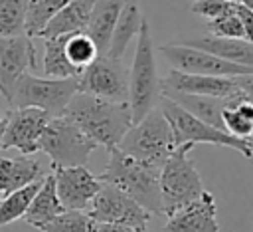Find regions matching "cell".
<instances>
[{"instance_id": "11", "label": "cell", "mask_w": 253, "mask_h": 232, "mask_svg": "<svg viewBox=\"0 0 253 232\" xmlns=\"http://www.w3.org/2000/svg\"><path fill=\"white\" fill-rule=\"evenodd\" d=\"M160 56L172 65V69L184 71V73H198V75H215V77H237L253 73V67L239 65L225 61L213 54H208L204 50L178 46L174 42H168L158 48Z\"/></svg>"}, {"instance_id": "24", "label": "cell", "mask_w": 253, "mask_h": 232, "mask_svg": "<svg viewBox=\"0 0 253 232\" xmlns=\"http://www.w3.org/2000/svg\"><path fill=\"white\" fill-rule=\"evenodd\" d=\"M65 208L61 206L59 198H57V192H55V180H53V174L51 171L45 173V176L42 178V184L38 188V192L34 194L26 214L22 216L24 222H28L30 226L34 228H40L42 224L53 220L57 214H61Z\"/></svg>"}, {"instance_id": "37", "label": "cell", "mask_w": 253, "mask_h": 232, "mask_svg": "<svg viewBox=\"0 0 253 232\" xmlns=\"http://www.w3.org/2000/svg\"><path fill=\"white\" fill-rule=\"evenodd\" d=\"M4 127H6V119L0 117V149H2V137H4Z\"/></svg>"}, {"instance_id": "38", "label": "cell", "mask_w": 253, "mask_h": 232, "mask_svg": "<svg viewBox=\"0 0 253 232\" xmlns=\"http://www.w3.org/2000/svg\"><path fill=\"white\" fill-rule=\"evenodd\" d=\"M2 196H4V194H2V192H0V198H2Z\"/></svg>"}, {"instance_id": "9", "label": "cell", "mask_w": 253, "mask_h": 232, "mask_svg": "<svg viewBox=\"0 0 253 232\" xmlns=\"http://www.w3.org/2000/svg\"><path fill=\"white\" fill-rule=\"evenodd\" d=\"M77 91L109 101L128 103V69L123 59L97 56L79 73Z\"/></svg>"}, {"instance_id": "1", "label": "cell", "mask_w": 253, "mask_h": 232, "mask_svg": "<svg viewBox=\"0 0 253 232\" xmlns=\"http://www.w3.org/2000/svg\"><path fill=\"white\" fill-rule=\"evenodd\" d=\"M63 115L69 117L91 141L103 145L107 151L119 147L121 139L132 125L128 103L109 101L87 93H75Z\"/></svg>"}, {"instance_id": "30", "label": "cell", "mask_w": 253, "mask_h": 232, "mask_svg": "<svg viewBox=\"0 0 253 232\" xmlns=\"http://www.w3.org/2000/svg\"><path fill=\"white\" fill-rule=\"evenodd\" d=\"M65 54L71 65H75L79 71H83V67H87L99 56L93 40L85 32H77L65 38Z\"/></svg>"}, {"instance_id": "14", "label": "cell", "mask_w": 253, "mask_h": 232, "mask_svg": "<svg viewBox=\"0 0 253 232\" xmlns=\"http://www.w3.org/2000/svg\"><path fill=\"white\" fill-rule=\"evenodd\" d=\"M38 69V52L34 38L22 36H0V93L10 95L14 81L26 73Z\"/></svg>"}, {"instance_id": "32", "label": "cell", "mask_w": 253, "mask_h": 232, "mask_svg": "<svg viewBox=\"0 0 253 232\" xmlns=\"http://www.w3.org/2000/svg\"><path fill=\"white\" fill-rule=\"evenodd\" d=\"M235 8H237V2L233 0H194L190 6L192 14L204 20H213V18L231 14L235 12Z\"/></svg>"}, {"instance_id": "23", "label": "cell", "mask_w": 253, "mask_h": 232, "mask_svg": "<svg viewBox=\"0 0 253 232\" xmlns=\"http://www.w3.org/2000/svg\"><path fill=\"white\" fill-rule=\"evenodd\" d=\"M162 95L172 99L174 103H178L182 109H186L190 115L198 117L200 121H204V123H208L215 129H223L221 109L225 105V97L190 95V93H180V91H170V89H162Z\"/></svg>"}, {"instance_id": "19", "label": "cell", "mask_w": 253, "mask_h": 232, "mask_svg": "<svg viewBox=\"0 0 253 232\" xmlns=\"http://www.w3.org/2000/svg\"><path fill=\"white\" fill-rule=\"evenodd\" d=\"M125 2L126 0H95L93 2L91 14L85 26V34L93 40L99 56H105L109 50L111 34Z\"/></svg>"}, {"instance_id": "29", "label": "cell", "mask_w": 253, "mask_h": 232, "mask_svg": "<svg viewBox=\"0 0 253 232\" xmlns=\"http://www.w3.org/2000/svg\"><path fill=\"white\" fill-rule=\"evenodd\" d=\"M30 0H0V36H22Z\"/></svg>"}, {"instance_id": "5", "label": "cell", "mask_w": 253, "mask_h": 232, "mask_svg": "<svg viewBox=\"0 0 253 232\" xmlns=\"http://www.w3.org/2000/svg\"><path fill=\"white\" fill-rule=\"evenodd\" d=\"M119 149L125 155L148 167L162 169L166 159L176 149V143H174L170 123L166 121L160 107H154L138 123H132L130 129L121 139Z\"/></svg>"}, {"instance_id": "21", "label": "cell", "mask_w": 253, "mask_h": 232, "mask_svg": "<svg viewBox=\"0 0 253 232\" xmlns=\"http://www.w3.org/2000/svg\"><path fill=\"white\" fill-rule=\"evenodd\" d=\"M144 16L140 12V6L136 0H126L121 8V14L115 22L113 34H111V42H109V50L105 56L115 58V59H123L128 44L138 36L140 24H142Z\"/></svg>"}, {"instance_id": "17", "label": "cell", "mask_w": 253, "mask_h": 232, "mask_svg": "<svg viewBox=\"0 0 253 232\" xmlns=\"http://www.w3.org/2000/svg\"><path fill=\"white\" fill-rule=\"evenodd\" d=\"M174 44L204 50V52L213 54V56H217L225 61L253 67V44L243 40V38H217V36L208 34V36H200V38L174 40Z\"/></svg>"}, {"instance_id": "6", "label": "cell", "mask_w": 253, "mask_h": 232, "mask_svg": "<svg viewBox=\"0 0 253 232\" xmlns=\"http://www.w3.org/2000/svg\"><path fill=\"white\" fill-rule=\"evenodd\" d=\"M77 93V77L53 79V77H38L30 71L22 73L6 97L10 109L20 107H36L45 111L49 117L63 115V109Z\"/></svg>"}, {"instance_id": "8", "label": "cell", "mask_w": 253, "mask_h": 232, "mask_svg": "<svg viewBox=\"0 0 253 232\" xmlns=\"http://www.w3.org/2000/svg\"><path fill=\"white\" fill-rule=\"evenodd\" d=\"M97 143L91 141L69 117H51L40 137V151L49 157L51 169L85 167Z\"/></svg>"}, {"instance_id": "34", "label": "cell", "mask_w": 253, "mask_h": 232, "mask_svg": "<svg viewBox=\"0 0 253 232\" xmlns=\"http://www.w3.org/2000/svg\"><path fill=\"white\" fill-rule=\"evenodd\" d=\"M233 81H235V87L253 103V73L237 75V77H233Z\"/></svg>"}, {"instance_id": "7", "label": "cell", "mask_w": 253, "mask_h": 232, "mask_svg": "<svg viewBox=\"0 0 253 232\" xmlns=\"http://www.w3.org/2000/svg\"><path fill=\"white\" fill-rule=\"evenodd\" d=\"M160 111L164 113L166 121L170 123L172 135H174V143L176 147L180 145H198V143H208V145H215V147H227L233 149L237 153H241L245 159L253 157V143L245 141V139H237L233 135H229L223 129H215L204 121H200L198 117L190 115L186 109H182L178 103H174L168 97H160L158 101Z\"/></svg>"}, {"instance_id": "12", "label": "cell", "mask_w": 253, "mask_h": 232, "mask_svg": "<svg viewBox=\"0 0 253 232\" xmlns=\"http://www.w3.org/2000/svg\"><path fill=\"white\" fill-rule=\"evenodd\" d=\"M51 117L36 107L10 109L6 117L2 149H16L22 155H34L40 151V137Z\"/></svg>"}, {"instance_id": "20", "label": "cell", "mask_w": 253, "mask_h": 232, "mask_svg": "<svg viewBox=\"0 0 253 232\" xmlns=\"http://www.w3.org/2000/svg\"><path fill=\"white\" fill-rule=\"evenodd\" d=\"M95 0H71L65 4L40 32L38 38H59V36H71L77 32H85L91 8Z\"/></svg>"}, {"instance_id": "28", "label": "cell", "mask_w": 253, "mask_h": 232, "mask_svg": "<svg viewBox=\"0 0 253 232\" xmlns=\"http://www.w3.org/2000/svg\"><path fill=\"white\" fill-rule=\"evenodd\" d=\"M99 222H95L87 210H63L53 220L42 224L40 232H97Z\"/></svg>"}, {"instance_id": "13", "label": "cell", "mask_w": 253, "mask_h": 232, "mask_svg": "<svg viewBox=\"0 0 253 232\" xmlns=\"http://www.w3.org/2000/svg\"><path fill=\"white\" fill-rule=\"evenodd\" d=\"M55 180V192L65 210H87L93 196L101 188L99 176L87 167H61L51 169Z\"/></svg>"}, {"instance_id": "26", "label": "cell", "mask_w": 253, "mask_h": 232, "mask_svg": "<svg viewBox=\"0 0 253 232\" xmlns=\"http://www.w3.org/2000/svg\"><path fill=\"white\" fill-rule=\"evenodd\" d=\"M40 184H42V180L26 184V186L16 188V190H12L0 198V226L16 222L26 214V210H28L34 194L38 192Z\"/></svg>"}, {"instance_id": "39", "label": "cell", "mask_w": 253, "mask_h": 232, "mask_svg": "<svg viewBox=\"0 0 253 232\" xmlns=\"http://www.w3.org/2000/svg\"><path fill=\"white\" fill-rule=\"evenodd\" d=\"M233 2H235V0H233Z\"/></svg>"}, {"instance_id": "22", "label": "cell", "mask_w": 253, "mask_h": 232, "mask_svg": "<svg viewBox=\"0 0 253 232\" xmlns=\"http://www.w3.org/2000/svg\"><path fill=\"white\" fill-rule=\"evenodd\" d=\"M223 129L237 137L253 143V103L235 89L231 95L225 97V105L221 109Z\"/></svg>"}, {"instance_id": "31", "label": "cell", "mask_w": 253, "mask_h": 232, "mask_svg": "<svg viewBox=\"0 0 253 232\" xmlns=\"http://www.w3.org/2000/svg\"><path fill=\"white\" fill-rule=\"evenodd\" d=\"M206 30L210 32V36H217V38H243V28L237 16V8L231 14L206 20Z\"/></svg>"}, {"instance_id": "36", "label": "cell", "mask_w": 253, "mask_h": 232, "mask_svg": "<svg viewBox=\"0 0 253 232\" xmlns=\"http://www.w3.org/2000/svg\"><path fill=\"white\" fill-rule=\"evenodd\" d=\"M235 2L241 4V6H245V8H249L253 12V0H235Z\"/></svg>"}, {"instance_id": "25", "label": "cell", "mask_w": 253, "mask_h": 232, "mask_svg": "<svg viewBox=\"0 0 253 232\" xmlns=\"http://www.w3.org/2000/svg\"><path fill=\"white\" fill-rule=\"evenodd\" d=\"M65 38H45L43 40V77H53V79H67V77H79V69L71 65L65 54Z\"/></svg>"}, {"instance_id": "35", "label": "cell", "mask_w": 253, "mask_h": 232, "mask_svg": "<svg viewBox=\"0 0 253 232\" xmlns=\"http://www.w3.org/2000/svg\"><path fill=\"white\" fill-rule=\"evenodd\" d=\"M97 232H140V230H134L125 224H99Z\"/></svg>"}, {"instance_id": "4", "label": "cell", "mask_w": 253, "mask_h": 232, "mask_svg": "<svg viewBox=\"0 0 253 232\" xmlns=\"http://www.w3.org/2000/svg\"><path fill=\"white\" fill-rule=\"evenodd\" d=\"M194 145L186 143L172 151L166 163L160 169L158 184H160V202L162 214L172 216L176 210L194 202L204 194V180L190 159V151Z\"/></svg>"}, {"instance_id": "33", "label": "cell", "mask_w": 253, "mask_h": 232, "mask_svg": "<svg viewBox=\"0 0 253 232\" xmlns=\"http://www.w3.org/2000/svg\"><path fill=\"white\" fill-rule=\"evenodd\" d=\"M237 16H239V22L243 28V40L253 44V12L249 8L237 4Z\"/></svg>"}, {"instance_id": "10", "label": "cell", "mask_w": 253, "mask_h": 232, "mask_svg": "<svg viewBox=\"0 0 253 232\" xmlns=\"http://www.w3.org/2000/svg\"><path fill=\"white\" fill-rule=\"evenodd\" d=\"M87 214L99 224H125L140 232H146L148 220L152 216L126 192L107 182H103L93 196L91 204L87 206Z\"/></svg>"}, {"instance_id": "27", "label": "cell", "mask_w": 253, "mask_h": 232, "mask_svg": "<svg viewBox=\"0 0 253 232\" xmlns=\"http://www.w3.org/2000/svg\"><path fill=\"white\" fill-rule=\"evenodd\" d=\"M71 0H30L26 12V26L24 32L30 38H38L45 24Z\"/></svg>"}, {"instance_id": "3", "label": "cell", "mask_w": 253, "mask_h": 232, "mask_svg": "<svg viewBox=\"0 0 253 232\" xmlns=\"http://www.w3.org/2000/svg\"><path fill=\"white\" fill-rule=\"evenodd\" d=\"M158 176H160V169L148 167L125 155L119 147H113L109 149V163L105 171L99 174V180L126 192L146 212L162 214Z\"/></svg>"}, {"instance_id": "16", "label": "cell", "mask_w": 253, "mask_h": 232, "mask_svg": "<svg viewBox=\"0 0 253 232\" xmlns=\"http://www.w3.org/2000/svg\"><path fill=\"white\" fill-rule=\"evenodd\" d=\"M162 89L190 93V95H210V97H227L237 87L233 77H215V75H198L170 69L162 79Z\"/></svg>"}, {"instance_id": "2", "label": "cell", "mask_w": 253, "mask_h": 232, "mask_svg": "<svg viewBox=\"0 0 253 232\" xmlns=\"http://www.w3.org/2000/svg\"><path fill=\"white\" fill-rule=\"evenodd\" d=\"M160 97H162V77L158 75L152 30L144 18L136 36L134 56L128 69V107H130L132 123H138L146 113L158 107Z\"/></svg>"}, {"instance_id": "18", "label": "cell", "mask_w": 253, "mask_h": 232, "mask_svg": "<svg viewBox=\"0 0 253 232\" xmlns=\"http://www.w3.org/2000/svg\"><path fill=\"white\" fill-rule=\"evenodd\" d=\"M45 176L42 165L32 155L0 157V192L8 194L26 184L38 182Z\"/></svg>"}, {"instance_id": "15", "label": "cell", "mask_w": 253, "mask_h": 232, "mask_svg": "<svg viewBox=\"0 0 253 232\" xmlns=\"http://www.w3.org/2000/svg\"><path fill=\"white\" fill-rule=\"evenodd\" d=\"M217 204L210 190L168 216L162 232H219Z\"/></svg>"}]
</instances>
